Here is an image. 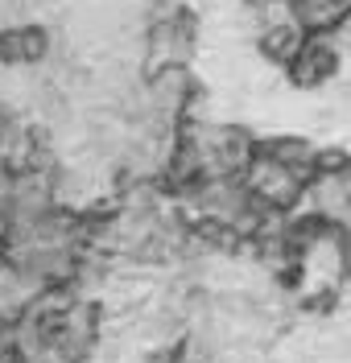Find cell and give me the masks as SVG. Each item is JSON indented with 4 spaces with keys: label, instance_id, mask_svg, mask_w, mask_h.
<instances>
[{
    "label": "cell",
    "instance_id": "6da1fadb",
    "mask_svg": "<svg viewBox=\"0 0 351 363\" xmlns=\"http://www.w3.org/2000/svg\"><path fill=\"white\" fill-rule=\"evenodd\" d=\"M343 70V50H339V38H318L310 33L302 42V50L294 54V62L285 67V79L298 91H318L335 83Z\"/></svg>",
    "mask_w": 351,
    "mask_h": 363
},
{
    "label": "cell",
    "instance_id": "7a4b0ae2",
    "mask_svg": "<svg viewBox=\"0 0 351 363\" xmlns=\"http://www.w3.org/2000/svg\"><path fill=\"white\" fill-rule=\"evenodd\" d=\"M54 33L38 21L0 25V67H42L50 62Z\"/></svg>",
    "mask_w": 351,
    "mask_h": 363
},
{
    "label": "cell",
    "instance_id": "3957f363",
    "mask_svg": "<svg viewBox=\"0 0 351 363\" xmlns=\"http://www.w3.org/2000/svg\"><path fill=\"white\" fill-rule=\"evenodd\" d=\"M289 17L306 33L343 38V33H351V0H289Z\"/></svg>",
    "mask_w": 351,
    "mask_h": 363
}]
</instances>
